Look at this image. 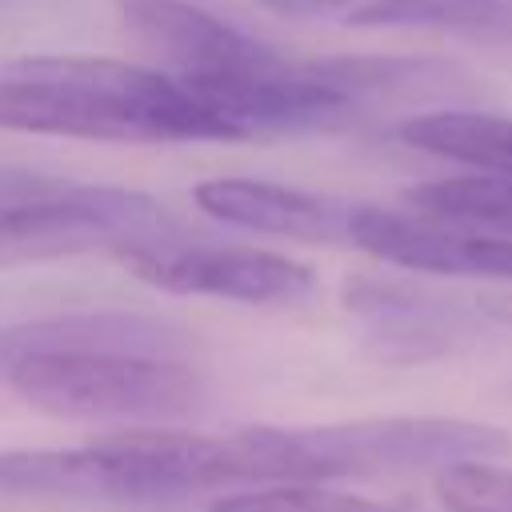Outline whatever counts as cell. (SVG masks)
<instances>
[{"label":"cell","instance_id":"cell-1","mask_svg":"<svg viewBox=\"0 0 512 512\" xmlns=\"http://www.w3.org/2000/svg\"><path fill=\"white\" fill-rule=\"evenodd\" d=\"M272 484H324L344 476H392L500 460L512 436L496 424L460 416H364L316 428H264Z\"/></svg>","mask_w":512,"mask_h":512},{"label":"cell","instance_id":"cell-2","mask_svg":"<svg viewBox=\"0 0 512 512\" xmlns=\"http://www.w3.org/2000/svg\"><path fill=\"white\" fill-rule=\"evenodd\" d=\"M4 384L60 420H172L204 404V376L148 352H36L12 360Z\"/></svg>","mask_w":512,"mask_h":512},{"label":"cell","instance_id":"cell-3","mask_svg":"<svg viewBox=\"0 0 512 512\" xmlns=\"http://www.w3.org/2000/svg\"><path fill=\"white\" fill-rule=\"evenodd\" d=\"M176 220L140 192L92 184H44L28 196L0 200V268L76 256L92 248L164 244Z\"/></svg>","mask_w":512,"mask_h":512},{"label":"cell","instance_id":"cell-4","mask_svg":"<svg viewBox=\"0 0 512 512\" xmlns=\"http://www.w3.org/2000/svg\"><path fill=\"white\" fill-rule=\"evenodd\" d=\"M0 492L84 504L176 500L140 428L112 432L80 448H8L0 452Z\"/></svg>","mask_w":512,"mask_h":512},{"label":"cell","instance_id":"cell-5","mask_svg":"<svg viewBox=\"0 0 512 512\" xmlns=\"http://www.w3.org/2000/svg\"><path fill=\"white\" fill-rule=\"evenodd\" d=\"M120 264L176 296H220L240 304H300L316 292L308 264L248 244H128L116 248Z\"/></svg>","mask_w":512,"mask_h":512},{"label":"cell","instance_id":"cell-6","mask_svg":"<svg viewBox=\"0 0 512 512\" xmlns=\"http://www.w3.org/2000/svg\"><path fill=\"white\" fill-rule=\"evenodd\" d=\"M20 68L80 88L88 100L108 108L132 140H232L172 72L112 56H36L20 60Z\"/></svg>","mask_w":512,"mask_h":512},{"label":"cell","instance_id":"cell-7","mask_svg":"<svg viewBox=\"0 0 512 512\" xmlns=\"http://www.w3.org/2000/svg\"><path fill=\"white\" fill-rule=\"evenodd\" d=\"M120 12H124V24L184 84L236 80V76L280 68L288 60L272 44L232 28L228 20L204 12L188 0H124Z\"/></svg>","mask_w":512,"mask_h":512},{"label":"cell","instance_id":"cell-8","mask_svg":"<svg viewBox=\"0 0 512 512\" xmlns=\"http://www.w3.org/2000/svg\"><path fill=\"white\" fill-rule=\"evenodd\" d=\"M348 244L368 256L432 276H484L512 284V240L444 224L420 212H392L376 204L348 208Z\"/></svg>","mask_w":512,"mask_h":512},{"label":"cell","instance_id":"cell-9","mask_svg":"<svg viewBox=\"0 0 512 512\" xmlns=\"http://www.w3.org/2000/svg\"><path fill=\"white\" fill-rule=\"evenodd\" d=\"M196 208L228 228L288 236L308 244L348 240V208L332 196H316L304 188H288L256 176H212L196 184Z\"/></svg>","mask_w":512,"mask_h":512},{"label":"cell","instance_id":"cell-10","mask_svg":"<svg viewBox=\"0 0 512 512\" xmlns=\"http://www.w3.org/2000/svg\"><path fill=\"white\" fill-rule=\"evenodd\" d=\"M344 304L364 324L368 344L396 364L444 356L464 336V312L404 280H348Z\"/></svg>","mask_w":512,"mask_h":512},{"label":"cell","instance_id":"cell-11","mask_svg":"<svg viewBox=\"0 0 512 512\" xmlns=\"http://www.w3.org/2000/svg\"><path fill=\"white\" fill-rule=\"evenodd\" d=\"M180 340L164 320L128 312H72L0 332V368L36 352H148L168 356Z\"/></svg>","mask_w":512,"mask_h":512},{"label":"cell","instance_id":"cell-12","mask_svg":"<svg viewBox=\"0 0 512 512\" xmlns=\"http://www.w3.org/2000/svg\"><path fill=\"white\" fill-rule=\"evenodd\" d=\"M304 64L320 84L336 88L356 108L364 100H432L476 92L468 68L440 56H324Z\"/></svg>","mask_w":512,"mask_h":512},{"label":"cell","instance_id":"cell-13","mask_svg":"<svg viewBox=\"0 0 512 512\" xmlns=\"http://www.w3.org/2000/svg\"><path fill=\"white\" fill-rule=\"evenodd\" d=\"M0 128L76 140H132V132L80 88L28 72L20 64L0 76Z\"/></svg>","mask_w":512,"mask_h":512},{"label":"cell","instance_id":"cell-14","mask_svg":"<svg viewBox=\"0 0 512 512\" xmlns=\"http://www.w3.org/2000/svg\"><path fill=\"white\" fill-rule=\"evenodd\" d=\"M396 136L428 156L512 176V116L476 112V108H440L400 120Z\"/></svg>","mask_w":512,"mask_h":512},{"label":"cell","instance_id":"cell-15","mask_svg":"<svg viewBox=\"0 0 512 512\" xmlns=\"http://www.w3.org/2000/svg\"><path fill=\"white\" fill-rule=\"evenodd\" d=\"M344 24L448 32L480 44L512 48V0H360Z\"/></svg>","mask_w":512,"mask_h":512},{"label":"cell","instance_id":"cell-16","mask_svg":"<svg viewBox=\"0 0 512 512\" xmlns=\"http://www.w3.org/2000/svg\"><path fill=\"white\" fill-rule=\"evenodd\" d=\"M408 208L444 224H460L484 236L512 240V176H444L404 192Z\"/></svg>","mask_w":512,"mask_h":512},{"label":"cell","instance_id":"cell-17","mask_svg":"<svg viewBox=\"0 0 512 512\" xmlns=\"http://www.w3.org/2000/svg\"><path fill=\"white\" fill-rule=\"evenodd\" d=\"M208 512H412V508L352 496V492H332L320 484H268V488L228 492L212 500Z\"/></svg>","mask_w":512,"mask_h":512},{"label":"cell","instance_id":"cell-18","mask_svg":"<svg viewBox=\"0 0 512 512\" xmlns=\"http://www.w3.org/2000/svg\"><path fill=\"white\" fill-rule=\"evenodd\" d=\"M432 484L448 512H512V464L464 460L440 468Z\"/></svg>","mask_w":512,"mask_h":512},{"label":"cell","instance_id":"cell-19","mask_svg":"<svg viewBox=\"0 0 512 512\" xmlns=\"http://www.w3.org/2000/svg\"><path fill=\"white\" fill-rule=\"evenodd\" d=\"M268 12L280 16H296V20H312V16H348L360 0H256Z\"/></svg>","mask_w":512,"mask_h":512}]
</instances>
